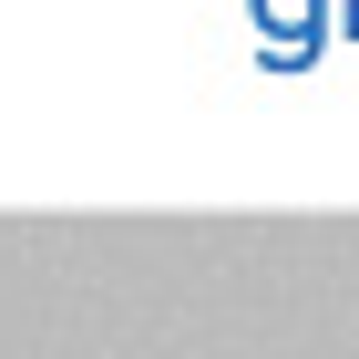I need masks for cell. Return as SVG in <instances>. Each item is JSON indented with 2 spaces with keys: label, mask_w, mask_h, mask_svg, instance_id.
<instances>
[{
  "label": "cell",
  "mask_w": 359,
  "mask_h": 359,
  "mask_svg": "<svg viewBox=\"0 0 359 359\" xmlns=\"http://www.w3.org/2000/svg\"><path fill=\"white\" fill-rule=\"evenodd\" d=\"M339 41H359V0H339Z\"/></svg>",
  "instance_id": "2"
},
{
  "label": "cell",
  "mask_w": 359,
  "mask_h": 359,
  "mask_svg": "<svg viewBox=\"0 0 359 359\" xmlns=\"http://www.w3.org/2000/svg\"><path fill=\"white\" fill-rule=\"evenodd\" d=\"M247 31H257V62L267 72H308L339 41V0H247Z\"/></svg>",
  "instance_id": "1"
}]
</instances>
